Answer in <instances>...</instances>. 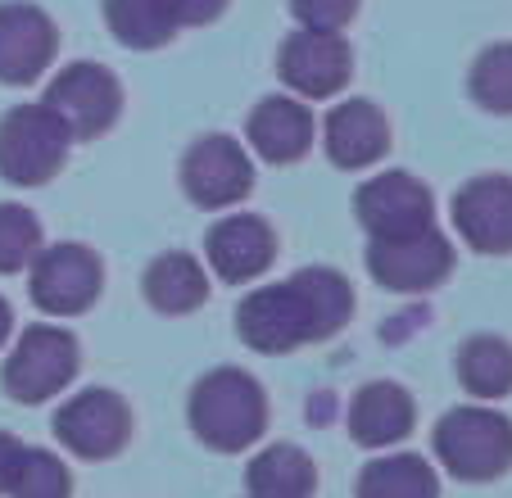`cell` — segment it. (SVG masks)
<instances>
[{
    "mask_svg": "<svg viewBox=\"0 0 512 498\" xmlns=\"http://www.w3.org/2000/svg\"><path fill=\"white\" fill-rule=\"evenodd\" d=\"M354 317V286L336 268H300L236 304V336L254 354H295L340 336Z\"/></svg>",
    "mask_w": 512,
    "mask_h": 498,
    "instance_id": "cell-1",
    "label": "cell"
},
{
    "mask_svg": "<svg viewBox=\"0 0 512 498\" xmlns=\"http://www.w3.org/2000/svg\"><path fill=\"white\" fill-rule=\"evenodd\" d=\"M191 435L213 453H250L268 431V390L245 367H213L186 394Z\"/></svg>",
    "mask_w": 512,
    "mask_h": 498,
    "instance_id": "cell-2",
    "label": "cell"
},
{
    "mask_svg": "<svg viewBox=\"0 0 512 498\" xmlns=\"http://www.w3.org/2000/svg\"><path fill=\"white\" fill-rule=\"evenodd\" d=\"M435 458L463 485H490L512 467V417L494 403H458L435 422Z\"/></svg>",
    "mask_w": 512,
    "mask_h": 498,
    "instance_id": "cell-3",
    "label": "cell"
},
{
    "mask_svg": "<svg viewBox=\"0 0 512 498\" xmlns=\"http://www.w3.org/2000/svg\"><path fill=\"white\" fill-rule=\"evenodd\" d=\"M82 367V345L68 326L55 322H37L28 326L14 349L5 354V372H0V385L14 403H50L78 381Z\"/></svg>",
    "mask_w": 512,
    "mask_h": 498,
    "instance_id": "cell-4",
    "label": "cell"
},
{
    "mask_svg": "<svg viewBox=\"0 0 512 498\" xmlns=\"http://www.w3.org/2000/svg\"><path fill=\"white\" fill-rule=\"evenodd\" d=\"M46 114L64 127V136L73 145L78 141H96L123 114V82L109 73L96 59H78V64H64L50 77L46 96H41Z\"/></svg>",
    "mask_w": 512,
    "mask_h": 498,
    "instance_id": "cell-5",
    "label": "cell"
},
{
    "mask_svg": "<svg viewBox=\"0 0 512 498\" xmlns=\"http://www.w3.org/2000/svg\"><path fill=\"white\" fill-rule=\"evenodd\" d=\"M73 141L46 105H14L0 114V177L10 186H46L64 173Z\"/></svg>",
    "mask_w": 512,
    "mask_h": 498,
    "instance_id": "cell-6",
    "label": "cell"
},
{
    "mask_svg": "<svg viewBox=\"0 0 512 498\" xmlns=\"http://www.w3.org/2000/svg\"><path fill=\"white\" fill-rule=\"evenodd\" d=\"M105 290V263L91 245L59 240L41 245V254L28 268V295L46 317H82L96 308Z\"/></svg>",
    "mask_w": 512,
    "mask_h": 498,
    "instance_id": "cell-7",
    "label": "cell"
},
{
    "mask_svg": "<svg viewBox=\"0 0 512 498\" xmlns=\"http://www.w3.org/2000/svg\"><path fill=\"white\" fill-rule=\"evenodd\" d=\"M55 440L78 462H109L132 440V408L118 390L87 385L55 408Z\"/></svg>",
    "mask_w": 512,
    "mask_h": 498,
    "instance_id": "cell-8",
    "label": "cell"
},
{
    "mask_svg": "<svg viewBox=\"0 0 512 498\" xmlns=\"http://www.w3.org/2000/svg\"><path fill=\"white\" fill-rule=\"evenodd\" d=\"M182 191L191 204L200 209H236L241 200H250L254 191V154L245 150L236 136H223V132H209L200 141L186 145L182 154Z\"/></svg>",
    "mask_w": 512,
    "mask_h": 498,
    "instance_id": "cell-9",
    "label": "cell"
},
{
    "mask_svg": "<svg viewBox=\"0 0 512 498\" xmlns=\"http://www.w3.org/2000/svg\"><path fill=\"white\" fill-rule=\"evenodd\" d=\"M354 218L368 240H404L435 227V195L413 173H377L354 191Z\"/></svg>",
    "mask_w": 512,
    "mask_h": 498,
    "instance_id": "cell-10",
    "label": "cell"
},
{
    "mask_svg": "<svg viewBox=\"0 0 512 498\" xmlns=\"http://www.w3.org/2000/svg\"><path fill=\"white\" fill-rule=\"evenodd\" d=\"M454 263V240L440 227L404 240H368V272L390 295H426V290L445 286Z\"/></svg>",
    "mask_w": 512,
    "mask_h": 498,
    "instance_id": "cell-11",
    "label": "cell"
},
{
    "mask_svg": "<svg viewBox=\"0 0 512 498\" xmlns=\"http://www.w3.org/2000/svg\"><path fill=\"white\" fill-rule=\"evenodd\" d=\"M277 77L295 100H331L354 77V50L340 32H290L277 46Z\"/></svg>",
    "mask_w": 512,
    "mask_h": 498,
    "instance_id": "cell-12",
    "label": "cell"
},
{
    "mask_svg": "<svg viewBox=\"0 0 512 498\" xmlns=\"http://www.w3.org/2000/svg\"><path fill=\"white\" fill-rule=\"evenodd\" d=\"M277 263V231L259 213H227L204 231V268L223 286H250Z\"/></svg>",
    "mask_w": 512,
    "mask_h": 498,
    "instance_id": "cell-13",
    "label": "cell"
},
{
    "mask_svg": "<svg viewBox=\"0 0 512 498\" xmlns=\"http://www.w3.org/2000/svg\"><path fill=\"white\" fill-rule=\"evenodd\" d=\"M59 55V28L41 5L28 0H0V82L32 87L46 77Z\"/></svg>",
    "mask_w": 512,
    "mask_h": 498,
    "instance_id": "cell-14",
    "label": "cell"
},
{
    "mask_svg": "<svg viewBox=\"0 0 512 498\" xmlns=\"http://www.w3.org/2000/svg\"><path fill=\"white\" fill-rule=\"evenodd\" d=\"M454 231L476 254H512V177L485 173L454 191Z\"/></svg>",
    "mask_w": 512,
    "mask_h": 498,
    "instance_id": "cell-15",
    "label": "cell"
},
{
    "mask_svg": "<svg viewBox=\"0 0 512 498\" xmlns=\"http://www.w3.org/2000/svg\"><path fill=\"white\" fill-rule=\"evenodd\" d=\"M349 440L358 449H377L390 453L395 444H404L417 426V399L408 394V385L399 381H368L358 385L349 399Z\"/></svg>",
    "mask_w": 512,
    "mask_h": 498,
    "instance_id": "cell-16",
    "label": "cell"
},
{
    "mask_svg": "<svg viewBox=\"0 0 512 498\" xmlns=\"http://www.w3.org/2000/svg\"><path fill=\"white\" fill-rule=\"evenodd\" d=\"M313 132H318L313 109L295 96H263L245 114V150L277 168L300 163L313 150Z\"/></svg>",
    "mask_w": 512,
    "mask_h": 498,
    "instance_id": "cell-17",
    "label": "cell"
},
{
    "mask_svg": "<svg viewBox=\"0 0 512 498\" xmlns=\"http://www.w3.org/2000/svg\"><path fill=\"white\" fill-rule=\"evenodd\" d=\"M322 150H327V159L336 163V168L363 173V168L386 159L390 118L381 114V105H372V100H363V96L340 100L327 114V123H322Z\"/></svg>",
    "mask_w": 512,
    "mask_h": 498,
    "instance_id": "cell-18",
    "label": "cell"
},
{
    "mask_svg": "<svg viewBox=\"0 0 512 498\" xmlns=\"http://www.w3.org/2000/svg\"><path fill=\"white\" fill-rule=\"evenodd\" d=\"M141 295L155 313L186 317L209 304V268L191 254H182V249H168L141 272Z\"/></svg>",
    "mask_w": 512,
    "mask_h": 498,
    "instance_id": "cell-19",
    "label": "cell"
},
{
    "mask_svg": "<svg viewBox=\"0 0 512 498\" xmlns=\"http://www.w3.org/2000/svg\"><path fill=\"white\" fill-rule=\"evenodd\" d=\"M245 494L250 498H313L318 494V467L300 444H263L245 467Z\"/></svg>",
    "mask_w": 512,
    "mask_h": 498,
    "instance_id": "cell-20",
    "label": "cell"
},
{
    "mask_svg": "<svg viewBox=\"0 0 512 498\" xmlns=\"http://www.w3.org/2000/svg\"><path fill=\"white\" fill-rule=\"evenodd\" d=\"M100 10L114 41H123L127 50H159L186 32L177 0H100Z\"/></svg>",
    "mask_w": 512,
    "mask_h": 498,
    "instance_id": "cell-21",
    "label": "cell"
},
{
    "mask_svg": "<svg viewBox=\"0 0 512 498\" xmlns=\"http://www.w3.org/2000/svg\"><path fill=\"white\" fill-rule=\"evenodd\" d=\"M458 385L476 403H499L512 394V340L503 336H467L454 358Z\"/></svg>",
    "mask_w": 512,
    "mask_h": 498,
    "instance_id": "cell-22",
    "label": "cell"
},
{
    "mask_svg": "<svg viewBox=\"0 0 512 498\" xmlns=\"http://www.w3.org/2000/svg\"><path fill=\"white\" fill-rule=\"evenodd\" d=\"M354 498H440V476L422 453H381L358 471Z\"/></svg>",
    "mask_w": 512,
    "mask_h": 498,
    "instance_id": "cell-23",
    "label": "cell"
},
{
    "mask_svg": "<svg viewBox=\"0 0 512 498\" xmlns=\"http://www.w3.org/2000/svg\"><path fill=\"white\" fill-rule=\"evenodd\" d=\"M467 91L485 114H512V41H494L472 59Z\"/></svg>",
    "mask_w": 512,
    "mask_h": 498,
    "instance_id": "cell-24",
    "label": "cell"
},
{
    "mask_svg": "<svg viewBox=\"0 0 512 498\" xmlns=\"http://www.w3.org/2000/svg\"><path fill=\"white\" fill-rule=\"evenodd\" d=\"M41 245H46V236H41L37 213L28 204H0V277L28 272Z\"/></svg>",
    "mask_w": 512,
    "mask_h": 498,
    "instance_id": "cell-25",
    "label": "cell"
},
{
    "mask_svg": "<svg viewBox=\"0 0 512 498\" xmlns=\"http://www.w3.org/2000/svg\"><path fill=\"white\" fill-rule=\"evenodd\" d=\"M10 498H73V471L59 453L28 444L10 480Z\"/></svg>",
    "mask_w": 512,
    "mask_h": 498,
    "instance_id": "cell-26",
    "label": "cell"
},
{
    "mask_svg": "<svg viewBox=\"0 0 512 498\" xmlns=\"http://www.w3.org/2000/svg\"><path fill=\"white\" fill-rule=\"evenodd\" d=\"M290 14L304 32H345L358 14V0H290Z\"/></svg>",
    "mask_w": 512,
    "mask_h": 498,
    "instance_id": "cell-27",
    "label": "cell"
},
{
    "mask_svg": "<svg viewBox=\"0 0 512 498\" xmlns=\"http://www.w3.org/2000/svg\"><path fill=\"white\" fill-rule=\"evenodd\" d=\"M23 449H28V444H23L19 435L0 431V494H10V480H14V471H19Z\"/></svg>",
    "mask_w": 512,
    "mask_h": 498,
    "instance_id": "cell-28",
    "label": "cell"
},
{
    "mask_svg": "<svg viewBox=\"0 0 512 498\" xmlns=\"http://www.w3.org/2000/svg\"><path fill=\"white\" fill-rule=\"evenodd\" d=\"M177 10H182V28H204L227 10V0H177Z\"/></svg>",
    "mask_w": 512,
    "mask_h": 498,
    "instance_id": "cell-29",
    "label": "cell"
},
{
    "mask_svg": "<svg viewBox=\"0 0 512 498\" xmlns=\"http://www.w3.org/2000/svg\"><path fill=\"white\" fill-rule=\"evenodd\" d=\"M10 336H14V308H10V299L0 295V349H5Z\"/></svg>",
    "mask_w": 512,
    "mask_h": 498,
    "instance_id": "cell-30",
    "label": "cell"
}]
</instances>
